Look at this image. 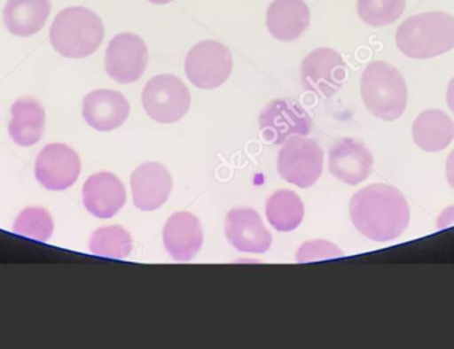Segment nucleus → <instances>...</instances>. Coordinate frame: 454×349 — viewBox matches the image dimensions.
<instances>
[{"label": "nucleus", "instance_id": "9", "mask_svg": "<svg viewBox=\"0 0 454 349\" xmlns=\"http://www.w3.org/2000/svg\"><path fill=\"white\" fill-rule=\"evenodd\" d=\"M348 78L341 55L332 48H317L301 62V80L307 90L331 97Z\"/></svg>", "mask_w": 454, "mask_h": 349}, {"label": "nucleus", "instance_id": "29", "mask_svg": "<svg viewBox=\"0 0 454 349\" xmlns=\"http://www.w3.org/2000/svg\"><path fill=\"white\" fill-rule=\"evenodd\" d=\"M148 2H151L152 4H156V6H162V4H171L174 0H148Z\"/></svg>", "mask_w": 454, "mask_h": 349}, {"label": "nucleus", "instance_id": "5", "mask_svg": "<svg viewBox=\"0 0 454 349\" xmlns=\"http://www.w3.org/2000/svg\"><path fill=\"white\" fill-rule=\"evenodd\" d=\"M278 171L281 178L301 189L314 186L324 171V151L314 139L294 136L278 151Z\"/></svg>", "mask_w": 454, "mask_h": 349}, {"label": "nucleus", "instance_id": "22", "mask_svg": "<svg viewBox=\"0 0 454 349\" xmlns=\"http://www.w3.org/2000/svg\"><path fill=\"white\" fill-rule=\"evenodd\" d=\"M303 217V202L291 190H278L266 201V219L278 231H294L301 224Z\"/></svg>", "mask_w": 454, "mask_h": 349}, {"label": "nucleus", "instance_id": "4", "mask_svg": "<svg viewBox=\"0 0 454 349\" xmlns=\"http://www.w3.org/2000/svg\"><path fill=\"white\" fill-rule=\"evenodd\" d=\"M360 93L367 110L380 120H397L407 110V82L398 68L382 60L364 68Z\"/></svg>", "mask_w": 454, "mask_h": 349}, {"label": "nucleus", "instance_id": "28", "mask_svg": "<svg viewBox=\"0 0 454 349\" xmlns=\"http://www.w3.org/2000/svg\"><path fill=\"white\" fill-rule=\"evenodd\" d=\"M446 103H448L451 112L454 113V77L449 81L448 93H446Z\"/></svg>", "mask_w": 454, "mask_h": 349}, {"label": "nucleus", "instance_id": "15", "mask_svg": "<svg viewBox=\"0 0 454 349\" xmlns=\"http://www.w3.org/2000/svg\"><path fill=\"white\" fill-rule=\"evenodd\" d=\"M82 201L89 213L98 219H111L126 204V187L111 172H100L83 184Z\"/></svg>", "mask_w": 454, "mask_h": 349}, {"label": "nucleus", "instance_id": "19", "mask_svg": "<svg viewBox=\"0 0 454 349\" xmlns=\"http://www.w3.org/2000/svg\"><path fill=\"white\" fill-rule=\"evenodd\" d=\"M50 14V0H7L4 27L14 36L30 37L45 27Z\"/></svg>", "mask_w": 454, "mask_h": 349}, {"label": "nucleus", "instance_id": "7", "mask_svg": "<svg viewBox=\"0 0 454 349\" xmlns=\"http://www.w3.org/2000/svg\"><path fill=\"white\" fill-rule=\"evenodd\" d=\"M231 50L223 43L204 40L195 44L184 60V72L190 82L198 89H215L232 73Z\"/></svg>", "mask_w": 454, "mask_h": 349}, {"label": "nucleus", "instance_id": "1", "mask_svg": "<svg viewBox=\"0 0 454 349\" xmlns=\"http://www.w3.org/2000/svg\"><path fill=\"white\" fill-rule=\"evenodd\" d=\"M349 216L355 229L374 242H390L402 237L411 219L404 194L395 187L380 183L354 194Z\"/></svg>", "mask_w": 454, "mask_h": 349}, {"label": "nucleus", "instance_id": "20", "mask_svg": "<svg viewBox=\"0 0 454 349\" xmlns=\"http://www.w3.org/2000/svg\"><path fill=\"white\" fill-rule=\"evenodd\" d=\"M45 111L35 98H20L12 107L9 134L17 145L33 146L44 134Z\"/></svg>", "mask_w": 454, "mask_h": 349}, {"label": "nucleus", "instance_id": "10", "mask_svg": "<svg viewBox=\"0 0 454 349\" xmlns=\"http://www.w3.org/2000/svg\"><path fill=\"white\" fill-rule=\"evenodd\" d=\"M149 50L134 33H121L111 40L106 52V70L119 83H133L148 67Z\"/></svg>", "mask_w": 454, "mask_h": 349}, {"label": "nucleus", "instance_id": "12", "mask_svg": "<svg viewBox=\"0 0 454 349\" xmlns=\"http://www.w3.org/2000/svg\"><path fill=\"white\" fill-rule=\"evenodd\" d=\"M374 166L372 151L355 138H342L329 151V171L348 186H356L369 178Z\"/></svg>", "mask_w": 454, "mask_h": 349}, {"label": "nucleus", "instance_id": "27", "mask_svg": "<svg viewBox=\"0 0 454 349\" xmlns=\"http://www.w3.org/2000/svg\"><path fill=\"white\" fill-rule=\"evenodd\" d=\"M446 178H448L449 184L454 189V149L449 154L448 161H446Z\"/></svg>", "mask_w": 454, "mask_h": 349}, {"label": "nucleus", "instance_id": "11", "mask_svg": "<svg viewBox=\"0 0 454 349\" xmlns=\"http://www.w3.org/2000/svg\"><path fill=\"white\" fill-rule=\"evenodd\" d=\"M80 174V156L65 143H50L35 159V179L52 191H62L73 186Z\"/></svg>", "mask_w": 454, "mask_h": 349}, {"label": "nucleus", "instance_id": "3", "mask_svg": "<svg viewBox=\"0 0 454 349\" xmlns=\"http://www.w3.org/2000/svg\"><path fill=\"white\" fill-rule=\"evenodd\" d=\"M100 17L86 7H67L58 12L50 29V42L58 54L83 59L95 54L104 40Z\"/></svg>", "mask_w": 454, "mask_h": 349}, {"label": "nucleus", "instance_id": "14", "mask_svg": "<svg viewBox=\"0 0 454 349\" xmlns=\"http://www.w3.org/2000/svg\"><path fill=\"white\" fill-rule=\"evenodd\" d=\"M130 182L134 205L139 211H156L171 194V174L162 164H142L131 174Z\"/></svg>", "mask_w": 454, "mask_h": 349}, {"label": "nucleus", "instance_id": "16", "mask_svg": "<svg viewBox=\"0 0 454 349\" xmlns=\"http://www.w3.org/2000/svg\"><path fill=\"white\" fill-rule=\"evenodd\" d=\"M82 115L90 128L113 131L121 128L130 115V104L116 90L98 89L83 98Z\"/></svg>", "mask_w": 454, "mask_h": 349}, {"label": "nucleus", "instance_id": "24", "mask_svg": "<svg viewBox=\"0 0 454 349\" xmlns=\"http://www.w3.org/2000/svg\"><path fill=\"white\" fill-rule=\"evenodd\" d=\"M407 0H357L356 12L364 24L372 27L392 25L402 17Z\"/></svg>", "mask_w": 454, "mask_h": 349}, {"label": "nucleus", "instance_id": "8", "mask_svg": "<svg viewBox=\"0 0 454 349\" xmlns=\"http://www.w3.org/2000/svg\"><path fill=\"white\" fill-rule=\"evenodd\" d=\"M313 128L311 116L301 104L278 98L263 108L260 115V130L266 143L283 145L294 136H307Z\"/></svg>", "mask_w": 454, "mask_h": 349}, {"label": "nucleus", "instance_id": "23", "mask_svg": "<svg viewBox=\"0 0 454 349\" xmlns=\"http://www.w3.org/2000/svg\"><path fill=\"white\" fill-rule=\"evenodd\" d=\"M89 250L98 257L124 260L133 252V239L121 225H108L93 232Z\"/></svg>", "mask_w": 454, "mask_h": 349}, {"label": "nucleus", "instance_id": "13", "mask_svg": "<svg viewBox=\"0 0 454 349\" xmlns=\"http://www.w3.org/2000/svg\"><path fill=\"white\" fill-rule=\"evenodd\" d=\"M225 237L238 252L262 254L271 246L270 232L251 207H238L227 214Z\"/></svg>", "mask_w": 454, "mask_h": 349}, {"label": "nucleus", "instance_id": "21", "mask_svg": "<svg viewBox=\"0 0 454 349\" xmlns=\"http://www.w3.org/2000/svg\"><path fill=\"white\" fill-rule=\"evenodd\" d=\"M412 136L427 153L443 151L453 143L454 121L443 111H425L413 121Z\"/></svg>", "mask_w": 454, "mask_h": 349}, {"label": "nucleus", "instance_id": "26", "mask_svg": "<svg viewBox=\"0 0 454 349\" xmlns=\"http://www.w3.org/2000/svg\"><path fill=\"white\" fill-rule=\"evenodd\" d=\"M342 252L339 247L334 246L333 243L326 240H311L306 242L299 247L296 260L301 264L304 262H314V260H333V258L342 257Z\"/></svg>", "mask_w": 454, "mask_h": 349}, {"label": "nucleus", "instance_id": "18", "mask_svg": "<svg viewBox=\"0 0 454 349\" xmlns=\"http://www.w3.org/2000/svg\"><path fill=\"white\" fill-rule=\"evenodd\" d=\"M310 21V9L304 0H273L266 12V27L278 42H295Z\"/></svg>", "mask_w": 454, "mask_h": 349}, {"label": "nucleus", "instance_id": "25", "mask_svg": "<svg viewBox=\"0 0 454 349\" xmlns=\"http://www.w3.org/2000/svg\"><path fill=\"white\" fill-rule=\"evenodd\" d=\"M12 231L29 239L47 242L53 234V220L43 207H27L18 214Z\"/></svg>", "mask_w": 454, "mask_h": 349}, {"label": "nucleus", "instance_id": "2", "mask_svg": "<svg viewBox=\"0 0 454 349\" xmlns=\"http://www.w3.org/2000/svg\"><path fill=\"white\" fill-rule=\"evenodd\" d=\"M395 44L411 59H430L454 48V17L430 12L405 19L395 33Z\"/></svg>", "mask_w": 454, "mask_h": 349}, {"label": "nucleus", "instance_id": "17", "mask_svg": "<svg viewBox=\"0 0 454 349\" xmlns=\"http://www.w3.org/2000/svg\"><path fill=\"white\" fill-rule=\"evenodd\" d=\"M162 240L167 252L175 260H192L204 243L201 222L189 212H177L167 220Z\"/></svg>", "mask_w": 454, "mask_h": 349}, {"label": "nucleus", "instance_id": "6", "mask_svg": "<svg viewBox=\"0 0 454 349\" xmlns=\"http://www.w3.org/2000/svg\"><path fill=\"white\" fill-rule=\"evenodd\" d=\"M192 95L184 81L171 74L156 75L142 92L145 112L157 123H175L189 112Z\"/></svg>", "mask_w": 454, "mask_h": 349}]
</instances>
